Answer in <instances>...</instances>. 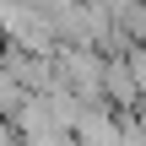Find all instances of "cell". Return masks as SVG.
<instances>
[{"label":"cell","mask_w":146,"mask_h":146,"mask_svg":"<svg viewBox=\"0 0 146 146\" xmlns=\"http://www.w3.org/2000/svg\"><path fill=\"white\" fill-rule=\"evenodd\" d=\"M76 146H125V125L114 119L108 103H92L76 125Z\"/></svg>","instance_id":"cell-1"},{"label":"cell","mask_w":146,"mask_h":146,"mask_svg":"<svg viewBox=\"0 0 146 146\" xmlns=\"http://www.w3.org/2000/svg\"><path fill=\"white\" fill-rule=\"evenodd\" d=\"M22 146H76V135H43V141H22Z\"/></svg>","instance_id":"cell-2"}]
</instances>
